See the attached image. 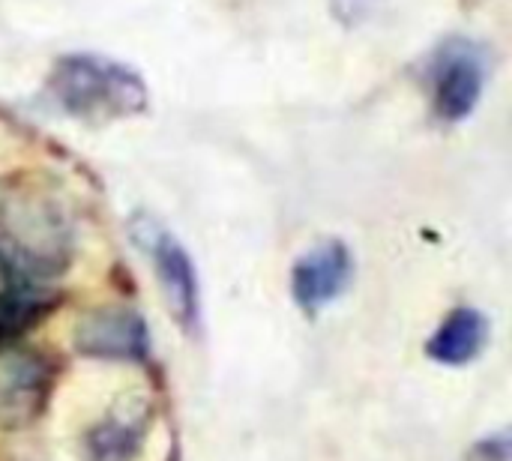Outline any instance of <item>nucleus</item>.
Returning <instances> with one entry per match:
<instances>
[{
  "mask_svg": "<svg viewBox=\"0 0 512 461\" xmlns=\"http://www.w3.org/2000/svg\"><path fill=\"white\" fill-rule=\"evenodd\" d=\"M48 93L75 120L111 123L147 111L150 96L144 78L99 54H66L54 60L48 75Z\"/></svg>",
  "mask_w": 512,
  "mask_h": 461,
  "instance_id": "nucleus-1",
  "label": "nucleus"
},
{
  "mask_svg": "<svg viewBox=\"0 0 512 461\" xmlns=\"http://www.w3.org/2000/svg\"><path fill=\"white\" fill-rule=\"evenodd\" d=\"M486 51L471 39H447L429 66L432 111L441 123H462L480 105L486 90Z\"/></svg>",
  "mask_w": 512,
  "mask_h": 461,
  "instance_id": "nucleus-2",
  "label": "nucleus"
},
{
  "mask_svg": "<svg viewBox=\"0 0 512 461\" xmlns=\"http://www.w3.org/2000/svg\"><path fill=\"white\" fill-rule=\"evenodd\" d=\"M6 234L15 261L24 270L54 273L66 258V225L60 210L39 192H24L6 204Z\"/></svg>",
  "mask_w": 512,
  "mask_h": 461,
  "instance_id": "nucleus-3",
  "label": "nucleus"
},
{
  "mask_svg": "<svg viewBox=\"0 0 512 461\" xmlns=\"http://www.w3.org/2000/svg\"><path fill=\"white\" fill-rule=\"evenodd\" d=\"M54 363L33 348L0 342V429L33 423L51 393Z\"/></svg>",
  "mask_w": 512,
  "mask_h": 461,
  "instance_id": "nucleus-4",
  "label": "nucleus"
},
{
  "mask_svg": "<svg viewBox=\"0 0 512 461\" xmlns=\"http://www.w3.org/2000/svg\"><path fill=\"white\" fill-rule=\"evenodd\" d=\"M132 234L135 240L144 246V252L150 255L156 276H159V288L162 297L171 309V315L186 327L195 330L198 327V276H195V264L186 255V249L162 228L156 225L150 216H135L132 222Z\"/></svg>",
  "mask_w": 512,
  "mask_h": 461,
  "instance_id": "nucleus-5",
  "label": "nucleus"
},
{
  "mask_svg": "<svg viewBox=\"0 0 512 461\" xmlns=\"http://www.w3.org/2000/svg\"><path fill=\"white\" fill-rule=\"evenodd\" d=\"M75 345L87 357L99 360H144L150 351L144 318L126 306L93 309L78 321Z\"/></svg>",
  "mask_w": 512,
  "mask_h": 461,
  "instance_id": "nucleus-6",
  "label": "nucleus"
},
{
  "mask_svg": "<svg viewBox=\"0 0 512 461\" xmlns=\"http://www.w3.org/2000/svg\"><path fill=\"white\" fill-rule=\"evenodd\" d=\"M354 276V258L345 243L327 240L309 249L291 270V294L294 300L315 312L327 303H333Z\"/></svg>",
  "mask_w": 512,
  "mask_h": 461,
  "instance_id": "nucleus-7",
  "label": "nucleus"
},
{
  "mask_svg": "<svg viewBox=\"0 0 512 461\" xmlns=\"http://www.w3.org/2000/svg\"><path fill=\"white\" fill-rule=\"evenodd\" d=\"M48 303V294L33 285L30 273L15 261V255L0 249V342L33 324Z\"/></svg>",
  "mask_w": 512,
  "mask_h": 461,
  "instance_id": "nucleus-8",
  "label": "nucleus"
},
{
  "mask_svg": "<svg viewBox=\"0 0 512 461\" xmlns=\"http://www.w3.org/2000/svg\"><path fill=\"white\" fill-rule=\"evenodd\" d=\"M486 342H489V321H486V315L471 309V306H459L432 333V339L426 342V351H429V357L435 363L465 366L474 357H480Z\"/></svg>",
  "mask_w": 512,
  "mask_h": 461,
  "instance_id": "nucleus-9",
  "label": "nucleus"
},
{
  "mask_svg": "<svg viewBox=\"0 0 512 461\" xmlns=\"http://www.w3.org/2000/svg\"><path fill=\"white\" fill-rule=\"evenodd\" d=\"M150 408L144 402L126 405L114 411L99 429L87 438V456L90 461H132L141 450V441L147 435Z\"/></svg>",
  "mask_w": 512,
  "mask_h": 461,
  "instance_id": "nucleus-10",
  "label": "nucleus"
},
{
  "mask_svg": "<svg viewBox=\"0 0 512 461\" xmlns=\"http://www.w3.org/2000/svg\"><path fill=\"white\" fill-rule=\"evenodd\" d=\"M375 6H378V0H333V12L348 24L366 21L375 12Z\"/></svg>",
  "mask_w": 512,
  "mask_h": 461,
  "instance_id": "nucleus-11",
  "label": "nucleus"
},
{
  "mask_svg": "<svg viewBox=\"0 0 512 461\" xmlns=\"http://www.w3.org/2000/svg\"><path fill=\"white\" fill-rule=\"evenodd\" d=\"M468 461H510V444H507L504 435L501 438H489L486 444L474 447V453H471Z\"/></svg>",
  "mask_w": 512,
  "mask_h": 461,
  "instance_id": "nucleus-12",
  "label": "nucleus"
},
{
  "mask_svg": "<svg viewBox=\"0 0 512 461\" xmlns=\"http://www.w3.org/2000/svg\"><path fill=\"white\" fill-rule=\"evenodd\" d=\"M462 3H468V6H474V3H480V0H462Z\"/></svg>",
  "mask_w": 512,
  "mask_h": 461,
  "instance_id": "nucleus-13",
  "label": "nucleus"
}]
</instances>
